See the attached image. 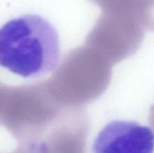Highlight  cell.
Wrapping results in <instances>:
<instances>
[{"label": "cell", "mask_w": 154, "mask_h": 153, "mask_svg": "<svg viewBox=\"0 0 154 153\" xmlns=\"http://www.w3.org/2000/svg\"><path fill=\"white\" fill-rule=\"evenodd\" d=\"M56 27L36 14L8 21L0 29V63L23 78H39L56 70L60 60Z\"/></svg>", "instance_id": "1"}, {"label": "cell", "mask_w": 154, "mask_h": 153, "mask_svg": "<svg viewBox=\"0 0 154 153\" xmlns=\"http://www.w3.org/2000/svg\"><path fill=\"white\" fill-rule=\"evenodd\" d=\"M93 153H154L151 128L129 120H113L97 134Z\"/></svg>", "instance_id": "2"}]
</instances>
